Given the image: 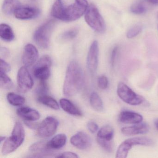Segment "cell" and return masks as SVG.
<instances>
[{
	"mask_svg": "<svg viewBox=\"0 0 158 158\" xmlns=\"http://www.w3.org/2000/svg\"><path fill=\"white\" fill-rule=\"evenodd\" d=\"M85 84V75L80 64L72 61L68 64L63 86V93L65 96L72 97L78 93Z\"/></svg>",
	"mask_w": 158,
	"mask_h": 158,
	"instance_id": "cell-1",
	"label": "cell"
},
{
	"mask_svg": "<svg viewBox=\"0 0 158 158\" xmlns=\"http://www.w3.org/2000/svg\"><path fill=\"white\" fill-rule=\"evenodd\" d=\"M25 137L24 128L20 122L15 124L11 135L6 139L3 143L2 152L3 155H7L15 151L24 141Z\"/></svg>",
	"mask_w": 158,
	"mask_h": 158,
	"instance_id": "cell-2",
	"label": "cell"
},
{
	"mask_svg": "<svg viewBox=\"0 0 158 158\" xmlns=\"http://www.w3.org/2000/svg\"><path fill=\"white\" fill-rule=\"evenodd\" d=\"M55 25L54 20H50L40 27L35 32L34 39L40 48L47 49L49 47L52 33Z\"/></svg>",
	"mask_w": 158,
	"mask_h": 158,
	"instance_id": "cell-3",
	"label": "cell"
},
{
	"mask_svg": "<svg viewBox=\"0 0 158 158\" xmlns=\"http://www.w3.org/2000/svg\"><path fill=\"white\" fill-rule=\"evenodd\" d=\"M85 18L88 25L96 32L103 33L105 31L106 26L104 19L94 4L89 6L85 13Z\"/></svg>",
	"mask_w": 158,
	"mask_h": 158,
	"instance_id": "cell-4",
	"label": "cell"
},
{
	"mask_svg": "<svg viewBox=\"0 0 158 158\" xmlns=\"http://www.w3.org/2000/svg\"><path fill=\"white\" fill-rule=\"evenodd\" d=\"M117 93L119 98L127 104L136 106L143 103L144 99L140 95L134 92L127 85L123 82L118 84Z\"/></svg>",
	"mask_w": 158,
	"mask_h": 158,
	"instance_id": "cell-5",
	"label": "cell"
},
{
	"mask_svg": "<svg viewBox=\"0 0 158 158\" xmlns=\"http://www.w3.org/2000/svg\"><path fill=\"white\" fill-rule=\"evenodd\" d=\"M88 7L87 0H75L74 3L65 8L64 21L72 22L77 20L85 13Z\"/></svg>",
	"mask_w": 158,
	"mask_h": 158,
	"instance_id": "cell-6",
	"label": "cell"
},
{
	"mask_svg": "<svg viewBox=\"0 0 158 158\" xmlns=\"http://www.w3.org/2000/svg\"><path fill=\"white\" fill-rule=\"evenodd\" d=\"M52 60L48 55L42 56L33 68V73L36 78L40 81L46 80L51 75Z\"/></svg>",
	"mask_w": 158,
	"mask_h": 158,
	"instance_id": "cell-7",
	"label": "cell"
},
{
	"mask_svg": "<svg viewBox=\"0 0 158 158\" xmlns=\"http://www.w3.org/2000/svg\"><path fill=\"white\" fill-rule=\"evenodd\" d=\"M58 126L59 122L56 118L48 116L38 125L37 135L43 138L50 137L56 133Z\"/></svg>",
	"mask_w": 158,
	"mask_h": 158,
	"instance_id": "cell-8",
	"label": "cell"
},
{
	"mask_svg": "<svg viewBox=\"0 0 158 158\" xmlns=\"http://www.w3.org/2000/svg\"><path fill=\"white\" fill-rule=\"evenodd\" d=\"M17 81L18 89L22 93H26L32 88L34 81L27 67L23 66L19 69Z\"/></svg>",
	"mask_w": 158,
	"mask_h": 158,
	"instance_id": "cell-9",
	"label": "cell"
},
{
	"mask_svg": "<svg viewBox=\"0 0 158 158\" xmlns=\"http://www.w3.org/2000/svg\"><path fill=\"white\" fill-rule=\"evenodd\" d=\"M99 46L96 40L93 41L90 46L87 57V67L90 73L95 74L98 64Z\"/></svg>",
	"mask_w": 158,
	"mask_h": 158,
	"instance_id": "cell-10",
	"label": "cell"
},
{
	"mask_svg": "<svg viewBox=\"0 0 158 158\" xmlns=\"http://www.w3.org/2000/svg\"><path fill=\"white\" fill-rule=\"evenodd\" d=\"M70 142L76 148L83 150L88 149L92 145L91 138L82 131L78 132L73 135L70 139Z\"/></svg>",
	"mask_w": 158,
	"mask_h": 158,
	"instance_id": "cell-11",
	"label": "cell"
},
{
	"mask_svg": "<svg viewBox=\"0 0 158 158\" xmlns=\"http://www.w3.org/2000/svg\"><path fill=\"white\" fill-rule=\"evenodd\" d=\"M38 57V51L35 46L28 44L25 47L22 56V62L25 66L29 67L34 65Z\"/></svg>",
	"mask_w": 158,
	"mask_h": 158,
	"instance_id": "cell-12",
	"label": "cell"
},
{
	"mask_svg": "<svg viewBox=\"0 0 158 158\" xmlns=\"http://www.w3.org/2000/svg\"><path fill=\"white\" fill-rule=\"evenodd\" d=\"M40 13V11L37 8L21 6L15 11L14 15L16 18L20 20H29L37 17Z\"/></svg>",
	"mask_w": 158,
	"mask_h": 158,
	"instance_id": "cell-13",
	"label": "cell"
},
{
	"mask_svg": "<svg viewBox=\"0 0 158 158\" xmlns=\"http://www.w3.org/2000/svg\"><path fill=\"white\" fill-rule=\"evenodd\" d=\"M150 127L146 123H139L131 126L125 127L122 128L121 131L123 135L126 136L142 135L148 133Z\"/></svg>",
	"mask_w": 158,
	"mask_h": 158,
	"instance_id": "cell-14",
	"label": "cell"
},
{
	"mask_svg": "<svg viewBox=\"0 0 158 158\" xmlns=\"http://www.w3.org/2000/svg\"><path fill=\"white\" fill-rule=\"evenodd\" d=\"M119 121L125 124H135L141 123L143 117L137 113L130 111H123L119 115Z\"/></svg>",
	"mask_w": 158,
	"mask_h": 158,
	"instance_id": "cell-15",
	"label": "cell"
},
{
	"mask_svg": "<svg viewBox=\"0 0 158 158\" xmlns=\"http://www.w3.org/2000/svg\"><path fill=\"white\" fill-rule=\"evenodd\" d=\"M16 113L18 116L26 121L35 122L40 118L39 112L36 110L27 107H22L17 109Z\"/></svg>",
	"mask_w": 158,
	"mask_h": 158,
	"instance_id": "cell-16",
	"label": "cell"
},
{
	"mask_svg": "<svg viewBox=\"0 0 158 158\" xmlns=\"http://www.w3.org/2000/svg\"><path fill=\"white\" fill-rule=\"evenodd\" d=\"M66 141V135L64 134H58L49 141H47V147L50 150L60 149L64 147Z\"/></svg>",
	"mask_w": 158,
	"mask_h": 158,
	"instance_id": "cell-17",
	"label": "cell"
},
{
	"mask_svg": "<svg viewBox=\"0 0 158 158\" xmlns=\"http://www.w3.org/2000/svg\"><path fill=\"white\" fill-rule=\"evenodd\" d=\"M60 106L67 113L76 116H82V113L72 102L65 98L60 100Z\"/></svg>",
	"mask_w": 158,
	"mask_h": 158,
	"instance_id": "cell-18",
	"label": "cell"
},
{
	"mask_svg": "<svg viewBox=\"0 0 158 158\" xmlns=\"http://www.w3.org/2000/svg\"><path fill=\"white\" fill-rule=\"evenodd\" d=\"M65 10L62 0H56L52 8V15L56 19L64 21Z\"/></svg>",
	"mask_w": 158,
	"mask_h": 158,
	"instance_id": "cell-19",
	"label": "cell"
},
{
	"mask_svg": "<svg viewBox=\"0 0 158 158\" xmlns=\"http://www.w3.org/2000/svg\"><path fill=\"white\" fill-rule=\"evenodd\" d=\"M21 6L19 0H4L2 6V11L6 15L14 14L15 11Z\"/></svg>",
	"mask_w": 158,
	"mask_h": 158,
	"instance_id": "cell-20",
	"label": "cell"
},
{
	"mask_svg": "<svg viewBox=\"0 0 158 158\" xmlns=\"http://www.w3.org/2000/svg\"><path fill=\"white\" fill-rule=\"evenodd\" d=\"M0 37L2 40L7 42L12 41L15 38L11 27L3 23L0 25Z\"/></svg>",
	"mask_w": 158,
	"mask_h": 158,
	"instance_id": "cell-21",
	"label": "cell"
},
{
	"mask_svg": "<svg viewBox=\"0 0 158 158\" xmlns=\"http://www.w3.org/2000/svg\"><path fill=\"white\" fill-rule=\"evenodd\" d=\"M114 135L113 128L110 125H105L100 128L98 134L97 138L106 139L107 140H112Z\"/></svg>",
	"mask_w": 158,
	"mask_h": 158,
	"instance_id": "cell-22",
	"label": "cell"
},
{
	"mask_svg": "<svg viewBox=\"0 0 158 158\" xmlns=\"http://www.w3.org/2000/svg\"><path fill=\"white\" fill-rule=\"evenodd\" d=\"M37 101L40 103L53 110H58L60 108V106L57 101L48 95H43L38 97Z\"/></svg>",
	"mask_w": 158,
	"mask_h": 158,
	"instance_id": "cell-23",
	"label": "cell"
},
{
	"mask_svg": "<svg viewBox=\"0 0 158 158\" xmlns=\"http://www.w3.org/2000/svg\"><path fill=\"white\" fill-rule=\"evenodd\" d=\"M133 146L127 141L125 140L122 142L118 147L116 151L115 157L117 158H126L127 157L129 151Z\"/></svg>",
	"mask_w": 158,
	"mask_h": 158,
	"instance_id": "cell-24",
	"label": "cell"
},
{
	"mask_svg": "<svg viewBox=\"0 0 158 158\" xmlns=\"http://www.w3.org/2000/svg\"><path fill=\"white\" fill-rule=\"evenodd\" d=\"M133 146H152L154 144L153 140L149 138L146 137H135L127 139Z\"/></svg>",
	"mask_w": 158,
	"mask_h": 158,
	"instance_id": "cell-25",
	"label": "cell"
},
{
	"mask_svg": "<svg viewBox=\"0 0 158 158\" xmlns=\"http://www.w3.org/2000/svg\"><path fill=\"white\" fill-rule=\"evenodd\" d=\"M89 102L92 108L97 111L103 110V103L101 98L96 92H93L90 95Z\"/></svg>",
	"mask_w": 158,
	"mask_h": 158,
	"instance_id": "cell-26",
	"label": "cell"
},
{
	"mask_svg": "<svg viewBox=\"0 0 158 158\" xmlns=\"http://www.w3.org/2000/svg\"><path fill=\"white\" fill-rule=\"evenodd\" d=\"M7 99L10 104L14 106H21L25 102V98L21 95L13 92L7 94Z\"/></svg>",
	"mask_w": 158,
	"mask_h": 158,
	"instance_id": "cell-27",
	"label": "cell"
},
{
	"mask_svg": "<svg viewBox=\"0 0 158 158\" xmlns=\"http://www.w3.org/2000/svg\"><path fill=\"white\" fill-rule=\"evenodd\" d=\"M1 87L4 89H10L13 87V83L6 73L0 72Z\"/></svg>",
	"mask_w": 158,
	"mask_h": 158,
	"instance_id": "cell-28",
	"label": "cell"
},
{
	"mask_svg": "<svg viewBox=\"0 0 158 158\" xmlns=\"http://www.w3.org/2000/svg\"><path fill=\"white\" fill-rule=\"evenodd\" d=\"M146 8L144 3L141 1L135 2L130 7L131 12L135 15H142L146 12Z\"/></svg>",
	"mask_w": 158,
	"mask_h": 158,
	"instance_id": "cell-29",
	"label": "cell"
},
{
	"mask_svg": "<svg viewBox=\"0 0 158 158\" xmlns=\"http://www.w3.org/2000/svg\"><path fill=\"white\" fill-rule=\"evenodd\" d=\"M97 142L99 146L107 152L110 153L113 150V144L112 140H106L97 138Z\"/></svg>",
	"mask_w": 158,
	"mask_h": 158,
	"instance_id": "cell-30",
	"label": "cell"
},
{
	"mask_svg": "<svg viewBox=\"0 0 158 158\" xmlns=\"http://www.w3.org/2000/svg\"><path fill=\"white\" fill-rule=\"evenodd\" d=\"M142 26L140 24H137L131 27L127 33V38L132 39L137 36L142 31Z\"/></svg>",
	"mask_w": 158,
	"mask_h": 158,
	"instance_id": "cell-31",
	"label": "cell"
},
{
	"mask_svg": "<svg viewBox=\"0 0 158 158\" xmlns=\"http://www.w3.org/2000/svg\"><path fill=\"white\" fill-rule=\"evenodd\" d=\"M77 28H74L65 31L61 35V38L64 40H70L73 39L78 35Z\"/></svg>",
	"mask_w": 158,
	"mask_h": 158,
	"instance_id": "cell-32",
	"label": "cell"
},
{
	"mask_svg": "<svg viewBox=\"0 0 158 158\" xmlns=\"http://www.w3.org/2000/svg\"><path fill=\"white\" fill-rule=\"evenodd\" d=\"M48 91V86L46 80L40 81V83L36 89V93L38 97L47 95Z\"/></svg>",
	"mask_w": 158,
	"mask_h": 158,
	"instance_id": "cell-33",
	"label": "cell"
},
{
	"mask_svg": "<svg viewBox=\"0 0 158 158\" xmlns=\"http://www.w3.org/2000/svg\"><path fill=\"white\" fill-rule=\"evenodd\" d=\"M98 85L100 89H105L108 86V79L105 76L102 75L98 78Z\"/></svg>",
	"mask_w": 158,
	"mask_h": 158,
	"instance_id": "cell-34",
	"label": "cell"
},
{
	"mask_svg": "<svg viewBox=\"0 0 158 158\" xmlns=\"http://www.w3.org/2000/svg\"><path fill=\"white\" fill-rule=\"evenodd\" d=\"M11 70L10 66V64L4 61L2 59H1V64H0V72L2 73H9Z\"/></svg>",
	"mask_w": 158,
	"mask_h": 158,
	"instance_id": "cell-35",
	"label": "cell"
},
{
	"mask_svg": "<svg viewBox=\"0 0 158 158\" xmlns=\"http://www.w3.org/2000/svg\"><path fill=\"white\" fill-rule=\"evenodd\" d=\"M87 127L89 131L92 134L96 133L98 130V126L95 122L93 121L89 122L87 125Z\"/></svg>",
	"mask_w": 158,
	"mask_h": 158,
	"instance_id": "cell-36",
	"label": "cell"
},
{
	"mask_svg": "<svg viewBox=\"0 0 158 158\" xmlns=\"http://www.w3.org/2000/svg\"><path fill=\"white\" fill-rule=\"evenodd\" d=\"M56 158H77L79 157L77 153L71 152H65L63 153L59 154L58 156H55Z\"/></svg>",
	"mask_w": 158,
	"mask_h": 158,
	"instance_id": "cell-37",
	"label": "cell"
},
{
	"mask_svg": "<svg viewBox=\"0 0 158 158\" xmlns=\"http://www.w3.org/2000/svg\"><path fill=\"white\" fill-rule=\"evenodd\" d=\"M118 47H115L112 51L110 57V64L112 67H114L116 61V56L118 52Z\"/></svg>",
	"mask_w": 158,
	"mask_h": 158,
	"instance_id": "cell-38",
	"label": "cell"
},
{
	"mask_svg": "<svg viewBox=\"0 0 158 158\" xmlns=\"http://www.w3.org/2000/svg\"><path fill=\"white\" fill-rule=\"evenodd\" d=\"M10 51L8 49L4 47H1L0 49L1 59H7L10 56Z\"/></svg>",
	"mask_w": 158,
	"mask_h": 158,
	"instance_id": "cell-39",
	"label": "cell"
},
{
	"mask_svg": "<svg viewBox=\"0 0 158 158\" xmlns=\"http://www.w3.org/2000/svg\"><path fill=\"white\" fill-rule=\"evenodd\" d=\"M149 3L153 5H158V0H147Z\"/></svg>",
	"mask_w": 158,
	"mask_h": 158,
	"instance_id": "cell-40",
	"label": "cell"
},
{
	"mask_svg": "<svg viewBox=\"0 0 158 158\" xmlns=\"http://www.w3.org/2000/svg\"><path fill=\"white\" fill-rule=\"evenodd\" d=\"M6 137L2 136H1V142H2V141L6 139Z\"/></svg>",
	"mask_w": 158,
	"mask_h": 158,
	"instance_id": "cell-41",
	"label": "cell"
},
{
	"mask_svg": "<svg viewBox=\"0 0 158 158\" xmlns=\"http://www.w3.org/2000/svg\"><path fill=\"white\" fill-rule=\"evenodd\" d=\"M155 124H156V127H157V128L158 129V121H156V123H155Z\"/></svg>",
	"mask_w": 158,
	"mask_h": 158,
	"instance_id": "cell-42",
	"label": "cell"
},
{
	"mask_svg": "<svg viewBox=\"0 0 158 158\" xmlns=\"http://www.w3.org/2000/svg\"><path fill=\"white\" fill-rule=\"evenodd\" d=\"M157 16H158V14H157Z\"/></svg>",
	"mask_w": 158,
	"mask_h": 158,
	"instance_id": "cell-43",
	"label": "cell"
},
{
	"mask_svg": "<svg viewBox=\"0 0 158 158\" xmlns=\"http://www.w3.org/2000/svg\"></svg>",
	"mask_w": 158,
	"mask_h": 158,
	"instance_id": "cell-44",
	"label": "cell"
}]
</instances>
